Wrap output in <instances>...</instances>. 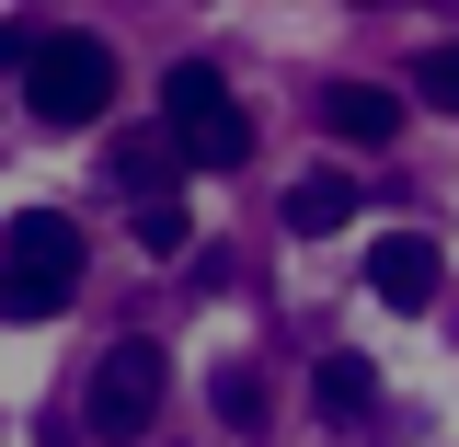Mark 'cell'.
Returning a JSON list of instances; mask_svg holds the SVG:
<instances>
[{
    "mask_svg": "<svg viewBox=\"0 0 459 447\" xmlns=\"http://www.w3.org/2000/svg\"><path fill=\"white\" fill-rule=\"evenodd\" d=\"M437 287H448V253H437L425 229H391V241L368 253V298H379V310H437Z\"/></svg>",
    "mask_w": 459,
    "mask_h": 447,
    "instance_id": "obj_5",
    "label": "cell"
},
{
    "mask_svg": "<svg viewBox=\"0 0 459 447\" xmlns=\"http://www.w3.org/2000/svg\"><path fill=\"white\" fill-rule=\"evenodd\" d=\"M23 104H35V126H92V115L115 104L104 35H47V47H35V81H23Z\"/></svg>",
    "mask_w": 459,
    "mask_h": 447,
    "instance_id": "obj_4",
    "label": "cell"
},
{
    "mask_svg": "<svg viewBox=\"0 0 459 447\" xmlns=\"http://www.w3.org/2000/svg\"><path fill=\"white\" fill-rule=\"evenodd\" d=\"M161 126H172V150H184L195 172H230V161H253V115L230 104L219 57H184V69H161Z\"/></svg>",
    "mask_w": 459,
    "mask_h": 447,
    "instance_id": "obj_2",
    "label": "cell"
},
{
    "mask_svg": "<svg viewBox=\"0 0 459 447\" xmlns=\"http://www.w3.org/2000/svg\"><path fill=\"white\" fill-rule=\"evenodd\" d=\"M276 219L299 229V241H322V229L356 219V184H344V172H310V184H287V207H276Z\"/></svg>",
    "mask_w": 459,
    "mask_h": 447,
    "instance_id": "obj_7",
    "label": "cell"
},
{
    "mask_svg": "<svg viewBox=\"0 0 459 447\" xmlns=\"http://www.w3.org/2000/svg\"><path fill=\"white\" fill-rule=\"evenodd\" d=\"M413 104L459 115V47H425V57H413Z\"/></svg>",
    "mask_w": 459,
    "mask_h": 447,
    "instance_id": "obj_10",
    "label": "cell"
},
{
    "mask_svg": "<svg viewBox=\"0 0 459 447\" xmlns=\"http://www.w3.org/2000/svg\"><path fill=\"white\" fill-rule=\"evenodd\" d=\"M138 241H150V253H184L195 219H184V207H138Z\"/></svg>",
    "mask_w": 459,
    "mask_h": 447,
    "instance_id": "obj_12",
    "label": "cell"
},
{
    "mask_svg": "<svg viewBox=\"0 0 459 447\" xmlns=\"http://www.w3.org/2000/svg\"><path fill=\"white\" fill-rule=\"evenodd\" d=\"M161 391H172L161 344H150V333H126V344H104V367H92V401H81V425H92L104 447H126V436H150V425H161Z\"/></svg>",
    "mask_w": 459,
    "mask_h": 447,
    "instance_id": "obj_3",
    "label": "cell"
},
{
    "mask_svg": "<svg viewBox=\"0 0 459 447\" xmlns=\"http://www.w3.org/2000/svg\"><path fill=\"white\" fill-rule=\"evenodd\" d=\"M322 126H333L344 150H379V138L402 126V104L379 92V81H333V92H322Z\"/></svg>",
    "mask_w": 459,
    "mask_h": 447,
    "instance_id": "obj_6",
    "label": "cell"
},
{
    "mask_svg": "<svg viewBox=\"0 0 459 447\" xmlns=\"http://www.w3.org/2000/svg\"><path fill=\"white\" fill-rule=\"evenodd\" d=\"M172 161H184L172 138H126V150L104 161V184H115V195H150V207H172Z\"/></svg>",
    "mask_w": 459,
    "mask_h": 447,
    "instance_id": "obj_8",
    "label": "cell"
},
{
    "mask_svg": "<svg viewBox=\"0 0 459 447\" xmlns=\"http://www.w3.org/2000/svg\"><path fill=\"white\" fill-rule=\"evenodd\" d=\"M23 57H35V23H12V12H0V69H23Z\"/></svg>",
    "mask_w": 459,
    "mask_h": 447,
    "instance_id": "obj_13",
    "label": "cell"
},
{
    "mask_svg": "<svg viewBox=\"0 0 459 447\" xmlns=\"http://www.w3.org/2000/svg\"><path fill=\"white\" fill-rule=\"evenodd\" d=\"M322 413H333V425H368V413H379V367H368V356H322Z\"/></svg>",
    "mask_w": 459,
    "mask_h": 447,
    "instance_id": "obj_9",
    "label": "cell"
},
{
    "mask_svg": "<svg viewBox=\"0 0 459 447\" xmlns=\"http://www.w3.org/2000/svg\"><path fill=\"white\" fill-rule=\"evenodd\" d=\"M69 298H81V219H57V207L0 219V310L12 322H57Z\"/></svg>",
    "mask_w": 459,
    "mask_h": 447,
    "instance_id": "obj_1",
    "label": "cell"
},
{
    "mask_svg": "<svg viewBox=\"0 0 459 447\" xmlns=\"http://www.w3.org/2000/svg\"><path fill=\"white\" fill-rule=\"evenodd\" d=\"M219 413H230V425H264V379H253V367H230V379H219Z\"/></svg>",
    "mask_w": 459,
    "mask_h": 447,
    "instance_id": "obj_11",
    "label": "cell"
}]
</instances>
